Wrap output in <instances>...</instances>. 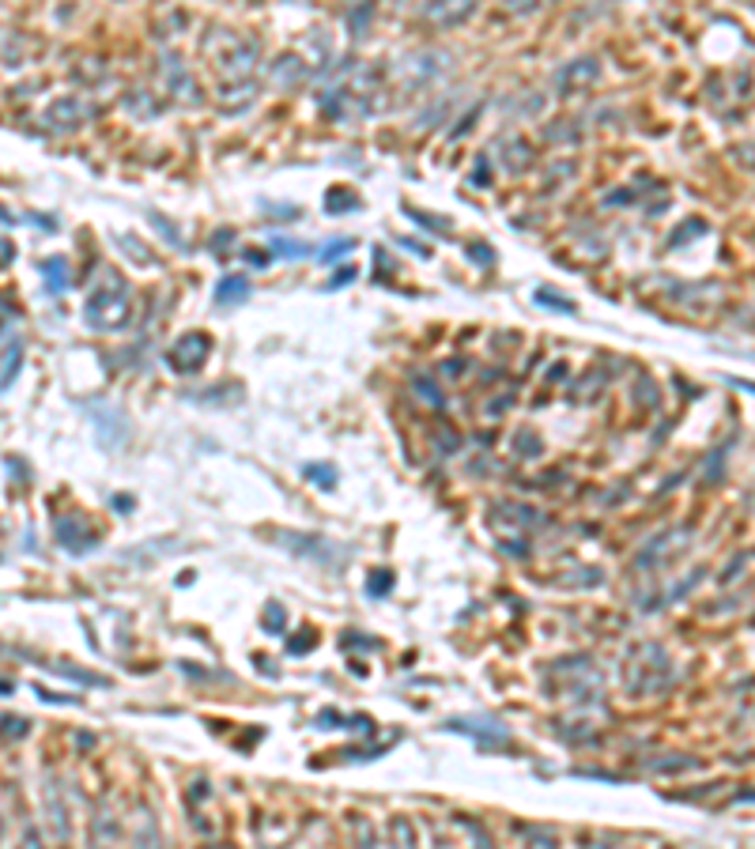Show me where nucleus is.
Wrapping results in <instances>:
<instances>
[{
  "label": "nucleus",
  "mask_w": 755,
  "mask_h": 849,
  "mask_svg": "<svg viewBox=\"0 0 755 849\" xmlns=\"http://www.w3.org/2000/svg\"><path fill=\"white\" fill-rule=\"evenodd\" d=\"M537 298L544 302V306H552V310H563V314H574V306H570V302H567L563 295H552V291H544V287H540V291H537Z\"/></svg>",
  "instance_id": "nucleus-10"
},
{
  "label": "nucleus",
  "mask_w": 755,
  "mask_h": 849,
  "mask_svg": "<svg viewBox=\"0 0 755 849\" xmlns=\"http://www.w3.org/2000/svg\"><path fill=\"white\" fill-rule=\"evenodd\" d=\"M8 257H12V246H8V242H4V238H0V265H4V261H8Z\"/></svg>",
  "instance_id": "nucleus-16"
},
{
  "label": "nucleus",
  "mask_w": 755,
  "mask_h": 849,
  "mask_svg": "<svg viewBox=\"0 0 755 849\" xmlns=\"http://www.w3.org/2000/svg\"><path fill=\"white\" fill-rule=\"evenodd\" d=\"M469 253H472V257H476V261H491V249H488V246H472Z\"/></svg>",
  "instance_id": "nucleus-14"
},
{
  "label": "nucleus",
  "mask_w": 755,
  "mask_h": 849,
  "mask_svg": "<svg viewBox=\"0 0 755 849\" xmlns=\"http://www.w3.org/2000/svg\"><path fill=\"white\" fill-rule=\"evenodd\" d=\"M351 246H356L351 238H336V242H332L329 249H317V257H321V261H332V257H341V253H348Z\"/></svg>",
  "instance_id": "nucleus-11"
},
{
  "label": "nucleus",
  "mask_w": 755,
  "mask_h": 849,
  "mask_svg": "<svg viewBox=\"0 0 755 849\" xmlns=\"http://www.w3.org/2000/svg\"><path fill=\"white\" fill-rule=\"evenodd\" d=\"M42 276H45V287H50L53 295H61L64 287H69V261H64V257L42 261Z\"/></svg>",
  "instance_id": "nucleus-7"
},
{
  "label": "nucleus",
  "mask_w": 755,
  "mask_h": 849,
  "mask_svg": "<svg viewBox=\"0 0 755 849\" xmlns=\"http://www.w3.org/2000/svg\"><path fill=\"white\" fill-rule=\"evenodd\" d=\"M307 476H314V479H325V484H321V487H332V484H336V472L329 469V464H321V469H317V464H310V469H307Z\"/></svg>",
  "instance_id": "nucleus-12"
},
{
  "label": "nucleus",
  "mask_w": 755,
  "mask_h": 849,
  "mask_svg": "<svg viewBox=\"0 0 755 849\" xmlns=\"http://www.w3.org/2000/svg\"><path fill=\"white\" fill-rule=\"evenodd\" d=\"M128 314H133V302H128L125 295V287L118 283V291H94L87 298V306H84V317H87V325L94 329H121L128 322Z\"/></svg>",
  "instance_id": "nucleus-1"
},
{
  "label": "nucleus",
  "mask_w": 755,
  "mask_h": 849,
  "mask_svg": "<svg viewBox=\"0 0 755 849\" xmlns=\"http://www.w3.org/2000/svg\"><path fill=\"white\" fill-rule=\"evenodd\" d=\"M246 298H250V280L246 276L219 280V287H216V302H219V306H238V302H246Z\"/></svg>",
  "instance_id": "nucleus-6"
},
{
  "label": "nucleus",
  "mask_w": 755,
  "mask_h": 849,
  "mask_svg": "<svg viewBox=\"0 0 755 849\" xmlns=\"http://www.w3.org/2000/svg\"><path fill=\"white\" fill-rule=\"evenodd\" d=\"M302 76H307V69H302L299 57H280L276 69H272V79H276V84H287V87H295Z\"/></svg>",
  "instance_id": "nucleus-8"
},
{
  "label": "nucleus",
  "mask_w": 755,
  "mask_h": 849,
  "mask_svg": "<svg viewBox=\"0 0 755 849\" xmlns=\"http://www.w3.org/2000/svg\"><path fill=\"white\" fill-rule=\"evenodd\" d=\"M382 578H371V585H366V592L371 597H378V592H390V585H393V578H390V570H378Z\"/></svg>",
  "instance_id": "nucleus-13"
},
{
  "label": "nucleus",
  "mask_w": 755,
  "mask_h": 849,
  "mask_svg": "<svg viewBox=\"0 0 755 849\" xmlns=\"http://www.w3.org/2000/svg\"><path fill=\"white\" fill-rule=\"evenodd\" d=\"M476 12V0H439V4L427 8V23L431 27H457Z\"/></svg>",
  "instance_id": "nucleus-3"
},
{
  "label": "nucleus",
  "mask_w": 755,
  "mask_h": 849,
  "mask_svg": "<svg viewBox=\"0 0 755 849\" xmlns=\"http://www.w3.org/2000/svg\"><path fill=\"white\" fill-rule=\"evenodd\" d=\"M593 76H597V65H593L589 57H578V61H570L567 69H559L555 87H559V94H570V91H578V87H586Z\"/></svg>",
  "instance_id": "nucleus-4"
},
{
  "label": "nucleus",
  "mask_w": 755,
  "mask_h": 849,
  "mask_svg": "<svg viewBox=\"0 0 755 849\" xmlns=\"http://www.w3.org/2000/svg\"><path fill=\"white\" fill-rule=\"evenodd\" d=\"M272 253H280V257H314L317 246H299L295 238H272Z\"/></svg>",
  "instance_id": "nucleus-9"
},
{
  "label": "nucleus",
  "mask_w": 755,
  "mask_h": 849,
  "mask_svg": "<svg viewBox=\"0 0 755 849\" xmlns=\"http://www.w3.org/2000/svg\"><path fill=\"white\" fill-rule=\"evenodd\" d=\"M268 627H280V608H268Z\"/></svg>",
  "instance_id": "nucleus-15"
},
{
  "label": "nucleus",
  "mask_w": 755,
  "mask_h": 849,
  "mask_svg": "<svg viewBox=\"0 0 755 849\" xmlns=\"http://www.w3.org/2000/svg\"><path fill=\"white\" fill-rule=\"evenodd\" d=\"M208 351H212V340H208L204 332H185L182 340L167 351V363L178 374H193V371H201V366H204Z\"/></svg>",
  "instance_id": "nucleus-2"
},
{
  "label": "nucleus",
  "mask_w": 755,
  "mask_h": 849,
  "mask_svg": "<svg viewBox=\"0 0 755 849\" xmlns=\"http://www.w3.org/2000/svg\"><path fill=\"white\" fill-rule=\"evenodd\" d=\"M84 114H87V110H84V102H79V99H57L50 106V121L57 125V129H76Z\"/></svg>",
  "instance_id": "nucleus-5"
}]
</instances>
